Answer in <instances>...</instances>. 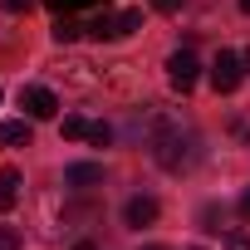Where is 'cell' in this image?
Masks as SVG:
<instances>
[{"label":"cell","instance_id":"obj_7","mask_svg":"<svg viewBox=\"0 0 250 250\" xmlns=\"http://www.w3.org/2000/svg\"><path fill=\"white\" fill-rule=\"evenodd\" d=\"M15 201H20V172L5 167V172H0V211H10Z\"/></svg>","mask_w":250,"mask_h":250},{"label":"cell","instance_id":"obj_12","mask_svg":"<svg viewBox=\"0 0 250 250\" xmlns=\"http://www.w3.org/2000/svg\"><path fill=\"white\" fill-rule=\"evenodd\" d=\"M64 138H69V143H79V138H88V123H83L79 113H69V118H64Z\"/></svg>","mask_w":250,"mask_h":250},{"label":"cell","instance_id":"obj_20","mask_svg":"<svg viewBox=\"0 0 250 250\" xmlns=\"http://www.w3.org/2000/svg\"><path fill=\"white\" fill-rule=\"evenodd\" d=\"M240 211H245V216H250V191H245V201H240Z\"/></svg>","mask_w":250,"mask_h":250},{"label":"cell","instance_id":"obj_9","mask_svg":"<svg viewBox=\"0 0 250 250\" xmlns=\"http://www.w3.org/2000/svg\"><path fill=\"white\" fill-rule=\"evenodd\" d=\"M79 30H83V25H74V20H69V15H59V20H54V30H49V35H54V40H59V44H69V40H79Z\"/></svg>","mask_w":250,"mask_h":250},{"label":"cell","instance_id":"obj_22","mask_svg":"<svg viewBox=\"0 0 250 250\" xmlns=\"http://www.w3.org/2000/svg\"><path fill=\"white\" fill-rule=\"evenodd\" d=\"M240 10H245V15H250V0H240Z\"/></svg>","mask_w":250,"mask_h":250},{"label":"cell","instance_id":"obj_1","mask_svg":"<svg viewBox=\"0 0 250 250\" xmlns=\"http://www.w3.org/2000/svg\"><path fill=\"white\" fill-rule=\"evenodd\" d=\"M152 157H157L162 172H187L196 162V133L182 128V123H162L152 133Z\"/></svg>","mask_w":250,"mask_h":250},{"label":"cell","instance_id":"obj_19","mask_svg":"<svg viewBox=\"0 0 250 250\" xmlns=\"http://www.w3.org/2000/svg\"><path fill=\"white\" fill-rule=\"evenodd\" d=\"M240 64H245V74H250V49H245V54H240Z\"/></svg>","mask_w":250,"mask_h":250},{"label":"cell","instance_id":"obj_10","mask_svg":"<svg viewBox=\"0 0 250 250\" xmlns=\"http://www.w3.org/2000/svg\"><path fill=\"white\" fill-rule=\"evenodd\" d=\"M88 35H93V40H118V15H103V20H93V25H88Z\"/></svg>","mask_w":250,"mask_h":250},{"label":"cell","instance_id":"obj_11","mask_svg":"<svg viewBox=\"0 0 250 250\" xmlns=\"http://www.w3.org/2000/svg\"><path fill=\"white\" fill-rule=\"evenodd\" d=\"M133 30H143V10H123V15H118V40L133 35Z\"/></svg>","mask_w":250,"mask_h":250},{"label":"cell","instance_id":"obj_3","mask_svg":"<svg viewBox=\"0 0 250 250\" xmlns=\"http://www.w3.org/2000/svg\"><path fill=\"white\" fill-rule=\"evenodd\" d=\"M196 74H201V64H196V54H191V49H177V54L167 59V79H172V88H182V93H187V88L196 83Z\"/></svg>","mask_w":250,"mask_h":250},{"label":"cell","instance_id":"obj_13","mask_svg":"<svg viewBox=\"0 0 250 250\" xmlns=\"http://www.w3.org/2000/svg\"><path fill=\"white\" fill-rule=\"evenodd\" d=\"M108 138H113L108 123H88V143H93V147H108Z\"/></svg>","mask_w":250,"mask_h":250},{"label":"cell","instance_id":"obj_21","mask_svg":"<svg viewBox=\"0 0 250 250\" xmlns=\"http://www.w3.org/2000/svg\"><path fill=\"white\" fill-rule=\"evenodd\" d=\"M74 250H98V245H88V240H83V245H74Z\"/></svg>","mask_w":250,"mask_h":250},{"label":"cell","instance_id":"obj_14","mask_svg":"<svg viewBox=\"0 0 250 250\" xmlns=\"http://www.w3.org/2000/svg\"><path fill=\"white\" fill-rule=\"evenodd\" d=\"M0 250H20V230L15 226H0Z\"/></svg>","mask_w":250,"mask_h":250},{"label":"cell","instance_id":"obj_15","mask_svg":"<svg viewBox=\"0 0 250 250\" xmlns=\"http://www.w3.org/2000/svg\"><path fill=\"white\" fill-rule=\"evenodd\" d=\"M30 5H35V0H0V10H5V15H30Z\"/></svg>","mask_w":250,"mask_h":250},{"label":"cell","instance_id":"obj_2","mask_svg":"<svg viewBox=\"0 0 250 250\" xmlns=\"http://www.w3.org/2000/svg\"><path fill=\"white\" fill-rule=\"evenodd\" d=\"M240 79H245L240 54L221 49V54H216V64H211V88H216V93H235V88H240Z\"/></svg>","mask_w":250,"mask_h":250},{"label":"cell","instance_id":"obj_23","mask_svg":"<svg viewBox=\"0 0 250 250\" xmlns=\"http://www.w3.org/2000/svg\"><path fill=\"white\" fill-rule=\"evenodd\" d=\"M187 250H201V245H187Z\"/></svg>","mask_w":250,"mask_h":250},{"label":"cell","instance_id":"obj_25","mask_svg":"<svg viewBox=\"0 0 250 250\" xmlns=\"http://www.w3.org/2000/svg\"><path fill=\"white\" fill-rule=\"evenodd\" d=\"M0 98H5V88H0Z\"/></svg>","mask_w":250,"mask_h":250},{"label":"cell","instance_id":"obj_6","mask_svg":"<svg viewBox=\"0 0 250 250\" xmlns=\"http://www.w3.org/2000/svg\"><path fill=\"white\" fill-rule=\"evenodd\" d=\"M103 182V167L98 162H74L69 172H64V187H74V191H88V187H98Z\"/></svg>","mask_w":250,"mask_h":250},{"label":"cell","instance_id":"obj_8","mask_svg":"<svg viewBox=\"0 0 250 250\" xmlns=\"http://www.w3.org/2000/svg\"><path fill=\"white\" fill-rule=\"evenodd\" d=\"M20 143H30V123L20 118V123H0V147H20Z\"/></svg>","mask_w":250,"mask_h":250},{"label":"cell","instance_id":"obj_18","mask_svg":"<svg viewBox=\"0 0 250 250\" xmlns=\"http://www.w3.org/2000/svg\"><path fill=\"white\" fill-rule=\"evenodd\" d=\"M152 5H157V10H162V15H177V10H182V5H187V0H152Z\"/></svg>","mask_w":250,"mask_h":250},{"label":"cell","instance_id":"obj_17","mask_svg":"<svg viewBox=\"0 0 250 250\" xmlns=\"http://www.w3.org/2000/svg\"><path fill=\"white\" fill-rule=\"evenodd\" d=\"M49 10H59V15H69V10H79V5H88V0H44Z\"/></svg>","mask_w":250,"mask_h":250},{"label":"cell","instance_id":"obj_5","mask_svg":"<svg viewBox=\"0 0 250 250\" xmlns=\"http://www.w3.org/2000/svg\"><path fill=\"white\" fill-rule=\"evenodd\" d=\"M157 211H162V206H157L152 196H133L128 206H123V221H128L133 230H143V226H152V221H157Z\"/></svg>","mask_w":250,"mask_h":250},{"label":"cell","instance_id":"obj_24","mask_svg":"<svg viewBox=\"0 0 250 250\" xmlns=\"http://www.w3.org/2000/svg\"><path fill=\"white\" fill-rule=\"evenodd\" d=\"M147 250H162V245H147Z\"/></svg>","mask_w":250,"mask_h":250},{"label":"cell","instance_id":"obj_16","mask_svg":"<svg viewBox=\"0 0 250 250\" xmlns=\"http://www.w3.org/2000/svg\"><path fill=\"white\" fill-rule=\"evenodd\" d=\"M226 250H250V235H245V230H230V235H226Z\"/></svg>","mask_w":250,"mask_h":250},{"label":"cell","instance_id":"obj_4","mask_svg":"<svg viewBox=\"0 0 250 250\" xmlns=\"http://www.w3.org/2000/svg\"><path fill=\"white\" fill-rule=\"evenodd\" d=\"M20 108H25L30 118H54V113H59V98H54L49 88L30 83V88H20Z\"/></svg>","mask_w":250,"mask_h":250}]
</instances>
